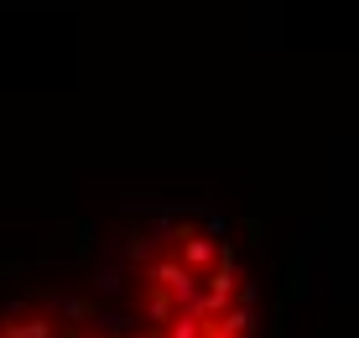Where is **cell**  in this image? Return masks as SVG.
Masks as SVG:
<instances>
[{"instance_id": "4", "label": "cell", "mask_w": 359, "mask_h": 338, "mask_svg": "<svg viewBox=\"0 0 359 338\" xmlns=\"http://www.w3.org/2000/svg\"><path fill=\"white\" fill-rule=\"evenodd\" d=\"M198 338H245V333H234V328H229L224 312H208V318L198 323Z\"/></svg>"}, {"instance_id": "1", "label": "cell", "mask_w": 359, "mask_h": 338, "mask_svg": "<svg viewBox=\"0 0 359 338\" xmlns=\"http://www.w3.org/2000/svg\"><path fill=\"white\" fill-rule=\"evenodd\" d=\"M234 286H240V260H234V250L229 245H219V260H214V271L203 276V297H198V318H208V312H224L234 302Z\"/></svg>"}, {"instance_id": "5", "label": "cell", "mask_w": 359, "mask_h": 338, "mask_svg": "<svg viewBox=\"0 0 359 338\" xmlns=\"http://www.w3.org/2000/svg\"><path fill=\"white\" fill-rule=\"evenodd\" d=\"M240 302L255 307V302H261V286H255V281H240Z\"/></svg>"}, {"instance_id": "2", "label": "cell", "mask_w": 359, "mask_h": 338, "mask_svg": "<svg viewBox=\"0 0 359 338\" xmlns=\"http://www.w3.org/2000/svg\"><path fill=\"white\" fill-rule=\"evenodd\" d=\"M172 240H177V255L188 260V266L198 271V276H208V271H214V260H219L214 234H198L193 224H177V234H172Z\"/></svg>"}, {"instance_id": "3", "label": "cell", "mask_w": 359, "mask_h": 338, "mask_svg": "<svg viewBox=\"0 0 359 338\" xmlns=\"http://www.w3.org/2000/svg\"><path fill=\"white\" fill-rule=\"evenodd\" d=\"M198 323H203L198 312H177V318L162 328V338H198Z\"/></svg>"}]
</instances>
